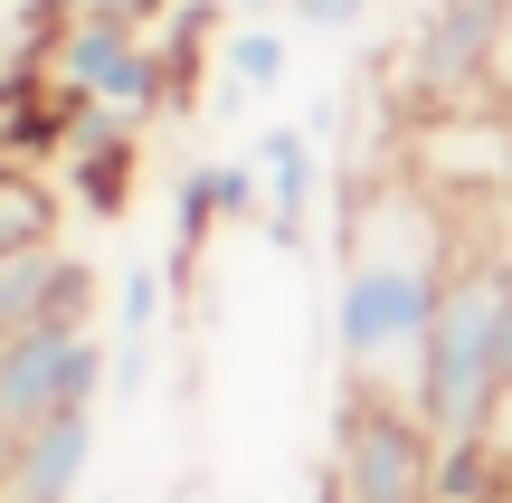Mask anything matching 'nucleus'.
<instances>
[{
	"label": "nucleus",
	"mask_w": 512,
	"mask_h": 503,
	"mask_svg": "<svg viewBox=\"0 0 512 503\" xmlns=\"http://www.w3.org/2000/svg\"><path fill=\"white\" fill-rule=\"evenodd\" d=\"M48 86H67V95L133 124V114L162 105V48H152V29L133 10H76L48 38Z\"/></svg>",
	"instance_id": "423d86ee"
},
{
	"label": "nucleus",
	"mask_w": 512,
	"mask_h": 503,
	"mask_svg": "<svg viewBox=\"0 0 512 503\" xmlns=\"http://www.w3.org/2000/svg\"><path fill=\"white\" fill-rule=\"evenodd\" d=\"M437 200L456 219V266L408 409L427 418L437 456H465L512 409V190H437Z\"/></svg>",
	"instance_id": "f03ea898"
},
{
	"label": "nucleus",
	"mask_w": 512,
	"mask_h": 503,
	"mask_svg": "<svg viewBox=\"0 0 512 503\" xmlns=\"http://www.w3.org/2000/svg\"><path fill=\"white\" fill-rule=\"evenodd\" d=\"M285 67H294V29H266V19H256V29H228L219 38V105L238 114L247 95H275Z\"/></svg>",
	"instance_id": "9d476101"
},
{
	"label": "nucleus",
	"mask_w": 512,
	"mask_h": 503,
	"mask_svg": "<svg viewBox=\"0 0 512 503\" xmlns=\"http://www.w3.org/2000/svg\"><path fill=\"white\" fill-rule=\"evenodd\" d=\"M10 447H19V437H10V418H0V466H10Z\"/></svg>",
	"instance_id": "f8f14e48"
},
{
	"label": "nucleus",
	"mask_w": 512,
	"mask_h": 503,
	"mask_svg": "<svg viewBox=\"0 0 512 503\" xmlns=\"http://www.w3.org/2000/svg\"><path fill=\"white\" fill-rule=\"evenodd\" d=\"M86 503H114V494H86Z\"/></svg>",
	"instance_id": "ddd939ff"
},
{
	"label": "nucleus",
	"mask_w": 512,
	"mask_h": 503,
	"mask_svg": "<svg viewBox=\"0 0 512 503\" xmlns=\"http://www.w3.org/2000/svg\"><path fill=\"white\" fill-rule=\"evenodd\" d=\"M95 437H105V409L38 418L10 447V466H0V503H86L95 494Z\"/></svg>",
	"instance_id": "0eeeda50"
},
{
	"label": "nucleus",
	"mask_w": 512,
	"mask_h": 503,
	"mask_svg": "<svg viewBox=\"0 0 512 503\" xmlns=\"http://www.w3.org/2000/svg\"><path fill=\"white\" fill-rule=\"evenodd\" d=\"M323 503H437V437L408 399L342 380L332 399V466Z\"/></svg>",
	"instance_id": "7ed1b4c3"
},
{
	"label": "nucleus",
	"mask_w": 512,
	"mask_h": 503,
	"mask_svg": "<svg viewBox=\"0 0 512 503\" xmlns=\"http://www.w3.org/2000/svg\"><path fill=\"white\" fill-rule=\"evenodd\" d=\"M48 314L95 323V266L67 257L57 238H0V342L48 323Z\"/></svg>",
	"instance_id": "6e6552de"
},
{
	"label": "nucleus",
	"mask_w": 512,
	"mask_h": 503,
	"mask_svg": "<svg viewBox=\"0 0 512 503\" xmlns=\"http://www.w3.org/2000/svg\"><path fill=\"white\" fill-rule=\"evenodd\" d=\"M446 266H456V219L408 162L342 181V247H332V361H342V380L418 399Z\"/></svg>",
	"instance_id": "f257e3e1"
},
{
	"label": "nucleus",
	"mask_w": 512,
	"mask_h": 503,
	"mask_svg": "<svg viewBox=\"0 0 512 503\" xmlns=\"http://www.w3.org/2000/svg\"><path fill=\"white\" fill-rule=\"evenodd\" d=\"M247 162H256V181H266V228H275L285 247H304L313 200H323V143H313V133H294V124H275Z\"/></svg>",
	"instance_id": "1a4fd4ad"
},
{
	"label": "nucleus",
	"mask_w": 512,
	"mask_h": 503,
	"mask_svg": "<svg viewBox=\"0 0 512 503\" xmlns=\"http://www.w3.org/2000/svg\"><path fill=\"white\" fill-rule=\"evenodd\" d=\"M105 361H114L105 323H76V314L10 333L0 342V418H10V437H29L57 409H105Z\"/></svg>",
	"instance_id": "39448f33"
},
{
	"label": "nucleus",
	"mask_w": 512,
	"mask_h": 503,
	"mask_svg": "<svg viewBox=\"0 0 512 503\" xmlns=\"http://www.w3.org/2000/svg\"><path fill=\"white\" fill-rule=\"evenodd\" d=\"M503 29H512V0H427L408 48H399V95L418 114L475 105L503 67Z\"/></svg>",
	"instance_id": "20e7f679"
},
{
	"label": "nucleus",
	"mask_w": 512,
	"mask_h": 503,
	"mask_svg": "<svg viewBox=\"0 0 512 503\" xmlns=\"http://www.w3.org/2000/svg\"><path fill=\"white\" fill-rule=\"evenodd\" d=\"M114 304H124V323H114V333H152V323H162V276H152V266H124Z\"/></svg>",
	"instance_id": "9b49d317"
},
{
	"label": "nucleus",
	"mask_w": 512,
	"mask_h": 503,
	"mask_svg": "<svg viewBox=\"0 0 512 503\" xmlns=\"http://www.w3.org/2000/svg\"><path fill=\"white\" fill-rule=\"evenodd\" d=\"M171 503H190V494H171Z\"/></svg>",
	"instance_id": "4468645a"
}]
</instances>
